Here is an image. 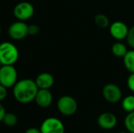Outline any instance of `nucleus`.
I'll return each instance as SVG.
<instances>
[{"instance_id":"nucleus-11","label":"nucleus","mask_w":134,"mask_h":133,"mask_svg":"<svg viewBox=\"0 0 134 133\" xmlns=\"http://www.w3.org/2000/svg\"><path fill=\"white\" fill-rule=\"evenodd\" d=\"M35 101L37 105L42 108H46L52 104L53 95L49 89H38Z\"/></svg>"},{"instance_id":"nucleus-21","label":"nucleus","mask_w":134,"mask_h":133,"mask_svg":"<svg viewBox=\"0 0 134 133\" xmlns=\"http://www.w3.org/2000/svg\"><path fill=\"white\" fill-rule=\"evenodd\" d=\"M127 86L129 89L134 92V73H130L127 78Z\"/></svg>"},{"instance_id":"nucleus-15","label":"nucleus","mask_w":134,"mask_h":133,"mask_svg":"<svg viewBox=\"0 0 134 133\" xmlns=\"http://www.w3.org/2000/svg\"><path fill=\"white\" fill-rule=\"evenodd\" d=\"M94 23L100 28H107L110 26L108 16L104 13H98L94 16Z\"/></svg>"},{"instance_id":"nucleus-6","label":"nucleus","mask_w":134,"mask_h":133,"mask_svg":"<svg viewBox=\"0 0 134 133\" xmlns=\"http://www.w3.org/2000/svg\"><path fill=\"white\" fill-rule=\"evenodd\" d=\"M8 34L13 40H22L28 34V25L22 20L13 22L8 28Z\"/></svg>"},{"instance_id":"nucleus-26","label":"nucleus","mask_w":134,"mask_h":133,"mask_svg":"<svg viewBox=\"0 0 134 133\" xmlns=\"http://www.w3.org/2000/svg\"><path fill=\"white\" fill-rule=\"evenodd\" d=\"M2 66V63H1V61H0V68H1Z\"/></svg>"},{"instance_id":"nucleus-25","label":"nucleus","mask_w":134,"mask_h":133,"mask_svg":"<svg viewBox=\"0 0 134 133\" xmlns=\"http://www.w3.org/2000/svg\"><path fill=\"white\" fill-rule=\"evenodd\" d=\"M1 34H2V28H1V27H0V35H1Z\"/></svg>"},{"instance_id":"nucleus-3","label":"nucleus","mask_w":134,"mask_h":133,"mask_svg":"<svg viewBox=\"0 0 134 133\" xmlns=\"http://www.w3.org/2000/svg\"><path fill=\"white\" fill-rule=\"evenodd\" d=\"M17 82V71L13 65H2L0 68V84L6 89L12 88Z\"/></svg>"},{"instance_id":"nucleus-18","label":"nucleus","mask_w":134,"mask_h":133,"mask_svg":"<svg viewBox=\"0 0 134 133\" xmlns=\"http://www.w3.org/2000/svg\"><path fill=\"white\" fill-rule=\"evenodd\" d=\"M17 121H18L17 117L13 113H5L2 119V122L9 127L15 126L17 124Z\"/></svg>"},{"instance_id":"nucleus-23","label":"nucleus","mask_w":134,"mask_h":133,"mask_svg":"<svg viewBox=\"0 0 134 133\" xmlns=\"http://www.w3.org/2000/svg\"><path fill=\"white\" fill-rule=\"evenodd\" d=\"M5 110L4 108V107L0 103V122H2V119L5 114Z\"/></svg>"},{"instance_id":"nucleus-14","label":"nucleus","mask_w":134,"mask_h":133,"mask_svg":"<svg viewBox=\"0 0 134 133\" xmlns=\"http://www.w3.org/2000/svg\"><path fill=\"white\" fill-rule=\"evenodd\" d=\"M123 63L130 73H134V49L128 50L123 56Z\"/></svg>"},{"instance_id":"nucleus-19","label":"nucleus","mask_w":134,"mask_h":133,"mask_svg":"<svg viewBox=\"0 0 134 133\" xmlns=\"http://www.w3.org/2000/svg\"><path fill=\"white\" fill-rule=\"evenodd\" d=\"M126 39L128 45L134 49V25L129 28V31Z\"/></svg>"},{"instance_id":"nucleus-17","label":"nucleus","mask_w":134,"mask_h":133,"mask_svg":"<svg viewBox=\"0 0 134 133\" xmlns=\"http://www.w3.org/2000/svg\"><path fill=\"white\" fill-rule=\"evenodd\" d=\"M124 125L130 133H134V111L129 112L124 120Z\"/></svg>"},{"instance_id":"nucleus-13","label":"nucleus","mask_w":134,"mask_h":133,"mask_svg":"<svg viewBox=\"0 0 134 133\" xmlns=\"http://www.w3.org/2000/svg\"><path fill=\"white\" fill-rule=\"evenodd\" d=\"M128 52L127 46L122 41H117L111 46V53L116 57H122Z\"/></svg>"},{"instance_id":"nucleus-24","label":"nucleus","mask_w":134,"mask_h":133,"mask_svg":"<svg viewBox=\"0 0 134 133\" xmlns=\"http://www.w3.org/2000/svg\"><path fill=\"white\" fill-rule=\"evenodd\" d=\"M24 133H41L40 129H38L36 128H29L27 129Z\"/></svg>"},{"instance_id":"nucleus-27","label":"nucleus","mask_w":134,"mask_h":133,"mask_svg":"<svg viewBox=\"0 0 134 133\" xmlns=\"http://www.w3.org/2000/svg\"><path fill=\"white\" fill-rule=\"evenodd\" d=\"M118 133H127V132H118Z\"/></svg>"},{"instance_id":"nucleus-2","label":"nucleus","mask_w":134,"mask_h":133,"mask_svg":"<svg viewBox=\"0 0 134 133\" xmlns=\"http://www.w3.org/2000/svg\"><path fill=\"white\" fill-rule=\"evenodd\" d=\"M18 58L19 50L14 44L9 42L0 44V61L2 65H14Z\"/></svg>"},{"instance_id":"nucleus-8","label":"nucleus","mask_w":134,"mask_h":133,"mask_svg":"<svg viewBox=\"0 0 134 133\" xmlns=\"http://www.w3.org/2000/svg\"><path fill=\"white\" fill-rule=\"evenodd\" d=\"M35 13L34 6L28 2H20L16 5L13 9V14L18 20H27L30 19Z\"/></svg>"},{"instance_id":"nucleus-9","label":"nucleus","mask_w":134,"mask_h":133,"mask_svg":"<svg viewBox=\"0 0 134 133\" xmlns=\"http://www.w3.org/2000/svg\"><path fill=\"white\" fill-rule=\"evenodd\" d=\"M129 31L128 26L122 21H115L109 26V32L113 38L117 41H122L126 38Z\"/></svg>"},{"instance_id":"nucleus-22","label":"nucleus","mask_w":134,"mask_h":133,"mask_svg":"<svg viewBox=\"0 0 134 133\" xmlns=\"http://www.w3.org/2000/svg\"><path fill=\"white\" fill-rule=\"evenodd\" d=\"M7 96V89L3 86L2 84H0V102L5 100V98Z\"/></svg>"},{"instance_id":"nucleus-12","label":"nucleus","mask_w":134,"mask_h":133,"mask_svg":"<svg viewBox=\"0 0 134 133\" xmlns=\"http://www.w3.org/2000/svg\"><path fill=\"white\" fill-rule=\"evenodd\" d=\"M39 89H49L54 84L53 76L47 72L39 74L35 80Z\"/></svg>"},{"instance_id":"nucleus-5","label":"nucleus","mask_w":134,"mask_h":133,"mask_svg":"<svg viewBox=\"0 0 134 133\" xmlns=\"http://www.w3.org/2000/svg\"><path fill=\"white\" fill-rule=\"evenodd\" d=\"M39 129L41 133H64L65 132L63 122L60 119L53 117L45 119Z\"/></svg>"},{"instance_id":"nucleus-7","label":"nucleus","mask_w":134,"mask_h":133,"mask_svg":"<svg viewBox=\"0 0 134 133\" xmlns=\"http://www.w3.org/2000/svg\"><path fill=\"white\" fill-rule=\"evenodd\" d=\"M102 95L105 100L111 103H116L122 100V92L121 89L114 83L105 85L102 89Z\"/></svg>"},{"instance_id":"nucleus-4","label":"nucleus","mask_w":134,"mask_h":133,"mask_svg":"<svg viewBox=\"0 0 134 133\" xmlns=\"http://www.w3.org/2000/svg\"><path fill=\"white\" fill-rule=\"evenodd\" d=\"M57 109L60 114L65 116H71L78 110V103L75 98L71 96H63L57 101Z\"/></svg>"},{"instance_id":"nucleus-20","label":"nucleus","mask_w":134,"mask_h":133,"mask_svg":"<svg viewBox=\"0 0 134 133\" xmlns=\"http://www.w3.org/2000/svg\"><path fill=\"white\" fill-rule=\"evenodd\" d=\"M40 28L37 24H31L28 25V34L30 35H36L39 33Z\"/></svg>"},{"instance_id":"nucleus-10","label":"nucleus","mask_w":134,"mask_h":133,"mask_svg":"<svg viewBox=\"0 0 134 133\" xmlns=\"http://www.w3.org/2000/svg\"><path fill=\"white\" fill-rule=\"evenodd\" d=\"M118 120L116 116L110 112H104L99 115L97 118L98 125L105 130H110L115 128L117 125Z\"/></svg>"},{"instance_id":"nucleus-1","label":"nucleus","mask_w":134,"mask_h":133,"mask_svg":"<svg viewBox=\"0 0 134 133\" xmlns=\"http://www.w3.org/2000/svg\"><path fill=\"white\" fill-rule=\"evenodd\" d=\"M13 88L15 100L21 103H28L35 100L39 89L35 82L29 78L17 81Z\"/></svg>"},{"instance_id":"nucleus-16","label":"nucleus","mask_w":134,"mask_h":133,"mask_svg":"<svg viewBox=\"0 0 134 133\" xmlns=\"http://www.w3.org/2000/svg\"><path fill=\"white\" fill-rule=\"evenodd\" d=\"M122 107L127 113L134 111V96L129 95L126 96L122 100Z\"/></svg>"}]
</instances>
